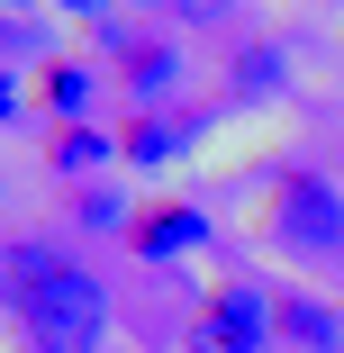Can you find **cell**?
Instances as JSON below:
<instances>
[{"label":"cell","mask_w":344,"mask_h":353,"mask_svg":"<svg viewBox=\"0 0 344 353\" xmlns=\"http://www.w3.org/2000/svg\"><path fill=\"white\" fill-rule=\"evenodd\" d=\"M236 73H245V91H281V54H272V46H254Z\"/></svg>","instance_id":"cell-10"},{"label":"cell","mask_w":344,"mask_h":353,"mask_svg":"<svg viewBox=\"0 0 344 353\" xmlns=\"http://www.w3.org/2000/svg\"><path fill=\"white\" fill-rule=\"evenodd\" d=\"M118 82L136 91V109H145V118H154V100H172V91H181V46H136Z\"/></svg>","instance_id":"cell-6"},{"label":"cell","mask_w":344,"mask_h":353,"mask_svg":"<svg viewBox=\"0 0 344 353\" xmlns=\"http://www.w3.org/2000/svg\"><path fill=\"white\" fill-rule=\"evenodd\" d=\"M54 10H73V19H91V10H109V0H54Z\"/></svg>","instance_id":"cell-13"},{"label":"cell","mask_w":344,"mask_h":353,"mask_svg":"<svg viewBox=\"0 0 344 353\" xmlns=\"http://www.w3.org/2000/svg\"><path fill=\"white\" fill-rule=\"evenodd\" d=\"M181 145H190V127H172V118H136V127L118 136V154H127V163H145V172H154V163H172Z\"/></svg>","instance_id":"cell-9"},{"label":"cell","mask_w":344,"mask_h":353,"mask_svg":"<svg viewBox=\"0 0 344 353\" xmlns=\"http://www.w3.org/2000/svg\"><path fill=\"white\" fill-rule=\"evenodd\" d=\"M272 245L299 254V263H344V199H335V181L290 172L281 199H272Z\"/></svg>","instance_id":"cell-3"},{"label":"cell","mask_w":344,"mask_h":353,"mask_svg":"<svg viewBox=\"0 0 344 353\" xmlns=\"http://www.w3.org/2000/svg\"><path fill=\"white\" fill-rule=\"evenodd\" d=\"M272 344H281V299L254 290V281L209 290L190 317V353H272Z\"/></svg>","instance_id":"cell-2"},{"label":"cell","mask_w":344,"mask_h":353,"mask_svg":"<svg viewBox=\"0 0 344 353\" xmlns=\"http://www.w3.org/2000/svg\"><path fill=\"white\" fill-rule=\"evenodd\" d=\"M82 227H136V218H127L109 190H91V199H82Z\"/></svg>","instance_id":"cell-11"},{"label":"cell","mask_w":344,"mask_h":353,"mask_svg":"<svg viewBox=\"0 0 344 353\" xmlns=\"http://www.w3.org/2000/svg\"><path fill=\"white\" fill-rule=\"evenodd\" d=\"M154 10H163V0H154ZM172 10H181V19H218L227 0H172Z\"/></svg>","instance_id":"cell-12"},{"label":"cell","mask_w":344,"mask_h":353,"mask_svg":"<svg viewBox=\"0 0 344 353\" xmlns=\"http://www.w3.org/2000/svg\"><path fill=\"white\" fill-rule=\"evenodd\" d=\"M91 91H100V73H91V63H73V54H63V63H45V82H37V100H45L63 127H82Z\"/></svg>","instance_id":"cell-8"},{"label":"cell","mask_w":344,"mask_h":353,"mask_svg":"<svg viewBox=\"0 0 344 353\" xmlns=\"http://www.w3.org/2000/svg\"><path fill=\"white\" fill-rule=\"evenodd\" d=\"M10 317H19L28 353H100L109 290L54 245H10Z\"/></svg>","instance_id":"cell-1"},{"label":"cell","mask_w":344,"mask_h":353,"mask_svg":"<svg viewBox=\"0 0 344 353\" xmlns=\"http://www.w3.org/2000/svg\"><path fill=\"white\" fill-rule=\"evenodd\" d=\"M127 245L145 254V263H181V254L209 245V218H199V208H145V218L127 227Z\"/></svg>","instance_id":"cell-4"},{"label":"cell","mask_w":344,"mask_h":353,"mask_svg":"<svg viewBox=\"0 0 344 353\" xmlns=\"http://www.w3.org/2000/svg\"><path fill=\"white\" fill-rule=\"evenodd\" d=\"M109 154H118V136L82 118V127H54V145H45V172H63V181H82V172H100Z\"/></svg>","instance_id":"cell-7"},{"label":"cell","mask_w":344,"mask_h":353,"mask_svg":"<svg viewBox=\"0 0 344 353\" xmlns=\"http://www.w3.org/2000/svg\"><path fill=\"white\" fill-rule=\"evenodd\" d=\"M281 344H299V353H344V317H335L326 299L290 290V299H281Z\"/></svg>","instance_id":"cell-5"}]
</instances>
